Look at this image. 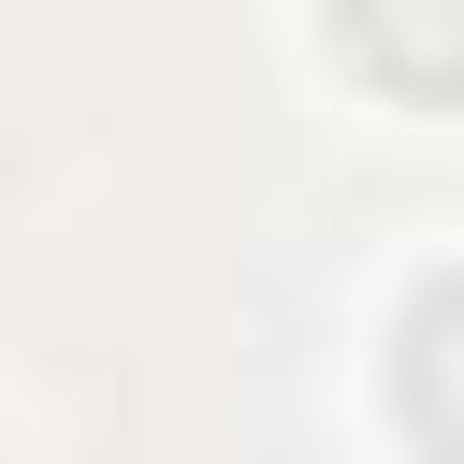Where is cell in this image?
<instances>
[{
  "mask_svg": "<svg viewBox=\"0 0 464 464\" xmlns=\"http://www.w3.org/2000/svg\"><path fill=\"white\" fill-rule=\"evenodd\" d=\"M392 406H406V435H420L435 464H464V276H435V290L406 304V334H392Z\"/></svg>",
  "mask_w": 464,
  "mask_h": 464,
  "instance_id": "7a4b0ae2",
  "label": "cell"
},
{
  "mask_svg": "<svg viewBox=\"0 0 464 464\" xmlns=\"http://www.w3.org/2000/svg\"><path fill=\"white\" fill-rule=\"evenodd\" d=\"M334 44L406 102H464V0H334Z\"/></svg>",
  "mask_w": 464,
  "mask_h": 464,
  "instance_id": "6da1fadb",
  "label": "cell"
}]
</instances>
